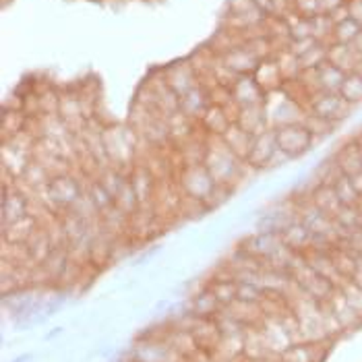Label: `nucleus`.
<instances>
[{"mask_svg":"<svg viewBox=\"0 0 362 362\" xmlns=\"http://www.w3.org/2000/svg\"><path fill=\"white\" fill-rule=\"evenodd\" d=\"M240 164H243V160H238V158L228 149V145L223 143L222 137H220V147H216V149L207 147L205 168H207L209 174L214 176L216 185H220V187L232 185L234 178H236L238 172H240Z\"/></svg>","mask_w":362,"mask_h":362,"instance_id":"1","label":"nucleus"},{"mask_svg":"<svg viewBox=\"0 0 362 362\" xmlns=\"http://www.w3.org/2000/svg\"><path fill=\"white\" fill-rule=\"evenodd\" d=\"M222 141L228 145V149L243 162H247L249 153H251L252 141H255V135L247 133L245 129H240L238 124H232L226 133H223Z\"/></svg>","mask_w":362,"mask_h":362,"instance_id":"10","label":"nucleus"},{"mask_svg":"<svg viewBox=\"0 0 362 362\" xmlns=\"http://www.w3.org/2000/svg\"><path fill=\"white\" fill-rule=\"evenodd\" d=\"M276 141L278 149L288 156L290 160H298L308 153L315 145V135L308 131L305 124H281L276 129Z\"/></svg>","mask_w":362,"mask_h":362,"instance_id":"2","label":"nucleus"},{"mask_svg":"<svg viewBox=\"0 0 362 362\" xmlns=\"http://www.w3.org/2000/svg\"><path fill=\"white\" fill-rule=\"evenodd\" d=\"M341 98L350 104V106H356V104H362V75L361 73H348L346 79H344V85L339 89Z\"/></svg>","mask_w":362,"mask_h":362,"instance_id":"14","label":"nucleus"},{"mask_svg":"<svg viewBox=\"0 0 362 362\" xmlns=\"http://www.w3.org/2000/svg\"><path fill=\"white\" fill-rule=\"evenodd\" d=\"M352 46H354V50H356V52H358V54H361V58H362V31L358 33V37L354 40V44H352Z\"/></svg>","mask_w":362,"mask_h":362,"instance_id":"16","label":"nucleus"},{"mask_svg":"<svg viewBox=\"0 0 362 362\" xmlns=\"http://www.w3.org/2000/svg\"><path fill=\"white\" fill-rule=\"evenodd\" d=\"M346 8H348V15L362 25V0H348Z\"/></svg>","mask_w":362,"mask_h":362,"instance_id":"15","label":"nucleus"},{"mask_svg":"<svg viewBox=\"0 0 362 362\" xmlns=\"http://www.w3.org/2000/svg\"><path fill=\"white\" fill-rule=\"evenodd\" d=\"M362 31V25L352 19V17H344L334 23V40L337 44H354V40L358 37Z\"/></svg>","mask_w":362,"mask_h":362,"instance_id":"13","label":"nucleus"},{"mask_svg":"<svg viewBox=\"0 0 362 362\" xmlns=\"http://www.w3.org/2000/svg\"><path fill=\"white\" fill-rule=\"evenodd\" d=\"M356 73H361L362 75V60H361V64H358V69H356Z\"/></svg>","mask_w":362,"mask_h":362,"instance_id":"19","label":"nucleus"},{"mask_svg":"<svg viewBox=\"0 0 362 362\" xmlns=\"http://www.w3.org/2000/svg\"><path fill=\"white\" fill-rule=\"evenodd\" d=\"M310 110L315 116H319L332 124H337L344 118H348V114L352 112V106L341 98L339 91H321L319 95H315Z\"/></svg>","mask_w":362,"mask_h":362,"instance_id":"4","label":"nucleus"},{"mask_svg":"<svg viewBox=\"0 0 362 362\" xmlns=\"http://www.w3.org/2000/svg\"><path fill=\"white\" fill-rule=\"evenodd\" d=\"M354 139H356V143H358V147H361V151H362V131L356 135V137H354Z\"/></svg>","mask_w":362,"mask_h":362,"instance_id":"18","label":"nucleus"},{"mask_svg":"<svg viewBox=\"0 0 362 362\" xmlns=\"http://www.w3.org/2000/svg\"><path fill=\"white\" fill-rule=\"evenodd\" d=\"M334 189H335V195H337V199H339V203H341V205H346V207L361 205L362 197L361 193L356 191L354 182L350 180V176L341 174V176H339V178L334 182Z\"/></svg>","mask_w":362,"mask_h":362,"instance_id":"12","label":"nucleus"},{"mask_svg":"<svg viewBox=\"0 0 362 362\" xmlns=\"http://www.w3.org/2000/svg\"><path fill=\"white\" fill-rule=\"evenodd\" d=\"M354 281H358L362 286V261L358 263V272H356V276H354Z\"/></svg>","mask_w":362,"mask_h":362,"instance_id":"17","label":"nucleus"},{"mask_svg":"<svg viewBox=\"0 0 362 362\" xmlns=\"http://www.w3.org/2000/svg\"><path fill=\"white\" fill-rule=\"evenodd\" d=\"M315 71H317V81H319L321 91H339L346 75H348L346 71H341L339 66L332 64L329 60L323 62L321 66H317Z\"/></svg>","mask_w":362,"mask_h":362,"instance_id":"11","label":"nucleus"},{"mask_svg":"<svg viewBox=\"0 0 362 362\" xmlns=\"http://www.w3.org/2000/svg\"><path fill=\"white\" fill-rule=\"evenodd\" d=\"M308 201H310L317 209L325 211L327 216H335V214L344 207V205L339 203L337 195H335L334 185H327V182H315V187L310 189Z\"/></svg>","mask_w":362,"mask_h":362,"instance_id":"9","label":"nucleus"},{"mask_svg":"<svg viewBox=\"0 0 362 362\" xmlns=\"http://www.w3.org/2000/svg\"><path fill=\"white\" fill-rule=\"evenodd\" d=\"M278 153V141H276V131H265L257 135L252 141L251 153L247 158V166L252 168H267L272 160Z\"/></svg>","mask_w":362,"mask_h":362,"instance_id":"6","label":"nucleus"},{"mask_svg":"<svg viewBox=\"0 0 362 362\" xmlns=\"http://www.w3.org/2000/svg\"><path fill=\"white\" fill-rule=\"evenodd\" d=\"M335 162H337V166L339 170L346 174V176H356V174H361L362 172V151L361 147H358V143L356 139L348 141V143H344L337 151L334 153Z\"/></svg>","mask_w":362,"mask_h":362,"instance_id":"8","label":"nucleus"},{"mask_svg":"<svg viewBox=\"0 0 362 362\" xmlns=\"http://www.w3.org/2000/svg\"><path fill=\"white\" fill-rule=\"evenodd\" d=\"M29 197L21 193L17 187H4L2 193V228L19 222L29 216Z\"/></svg>","mask_w":362,"mask_h":362,"instance_id":"5","label":"nucleus"},{"mask_svg":"<svg viewBox=\"0 0 362 362\" xmlns=\"http://www.w3.org/2000/svg\"><path fill=\"white\" fill-rule=\"evenodd\" d=\"M281 243L290 249V251L305 255L313 249V234L307 230V226L300 220H294L281 234Z\"/></svg>","mask_w":362,"mask_h":362,"instance_id":"7","label":"nucleus"},{"mask_svg":"<svg viewBox=\"0 0 362 362\" xmlns=\"http://www.w3.org/2000/svg\"><path fill=\"white\" fill-rule=\"evenodd\" d=\"M178 180H180V189L185 191V195L199 199L203 203H207V199L211 197V193L218 187L205 164L182 166V172L178 174Z\"/></svg>","mask_w":362,"mask_h":362,"instance_id":"3","label":"nucleus"}]
</instances>
